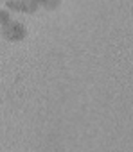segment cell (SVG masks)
Listing matches in <instances>:
<instances>
[{
    "label": "cell",
    "instance_id": "1",
    "mask_svg": "<svg viewBox=\"0 0 133 152\" xmlns=\"http://www.w3.org/2000/svg\"><path fill=\"white\" fill-rule=\"evenodd\" d=\"M0 34H2L4 39H7L11 43H20V41H24L27 38L29 29L22 20H11L4 27H0Z\"/></svg>",
    "mask_w": 133,
    "mask_h": 152
},
{
    "label": "cell",
    "instance_id": "2",
    "mask_svg": "<svg viewBox=\"0 0 133 152\" xmlns=\"http://www.w3.org/2000/svg\"><path fill=\"white\" fill-rule=\"evenodd\" d=\"M40 9V4L36 0H20V13H27V15H34Z\"/></svg>",
    "mask_w": 133,
    "mask_h": 152
},
{
    "label": "cell",
    "instance_id": "3",
    "mask_svg": "<svg viewBox=\"0 0 133 152\" xmlns=\"http://www.w3.org/2000/svg\"><path fill=\"white\" fill-rule=\"evenodd\" d=\"M36 2L40 4V7L43 6L47 11H54V9H58V7H59L61 0H36Z\"/></svg>",
    "mask_w": 133,
    "mask_h": 152
},
{
    "label": "cell",
    "instance_id": "4",
    "mask_svg": "<svg viewBox=\"0 0 133 152\" xmlns=\"http://www.w3.org/2000/svg\"><path fill=\"white\" fill-rule=\"evenodd\" d=\"M6 9L9 13H20V0H6Z\"/></svg>",
    "mask_w": 133,
    "mask_h": 152
},
{
    "label": "cell",
    "instance_id": "5",
    "mask_svg": "<svg viewBox=\"0 0 133 152\" xmlns=\"http://www.w3.org/2000/svg\"><path fill=\"white\" fill-rule=\"evenodd\" d=\"M13 20V16H11V13L7 11V9H0V27H4L6 23H9Z\"/></svg>",
    "mask_w": 133,
    "mask_h": 152
},
{
    "label": "cell",
    "instance_id": "6",
    "mask_svg": "<svg viewBox=\"0 0 133 152\" xmlns=\"http://www.w3.org/2000/svg\"><path fill=\"white\" fill-rule=\"evenodd\" d=\"M0 2H4V0H0Z\"/></svg>",
    "mask_w": 133,
    "mask_h": 152
}]
</instances>
